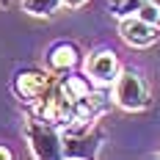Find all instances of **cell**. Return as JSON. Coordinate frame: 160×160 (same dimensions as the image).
I'll list each match as a JSON object with an SVG mask.
<instances>
[{
	"instance_id": "1",
	"label": "cell",
	"mask_w": 160,
	"mask_h": 160,
	"mask_svg": "<svg viewBox=\"0 0 160 160\" xmlns=\"http://www.w3.org/2000/svg\"><path fill=\"white\" fill-rule=\"evenodd\" d=\"M25 138L36 160H58L64 158V130L44 116L31 113L25 122Z\"/></svg>"
},
{
	"instance_id": "2",
	"label": "cell",
	"mask_w": 160,
	"mask_h": 160,
	"mask_svg": "<svg viewBox=\"0 0 160 160\" xmlns=\"http://www.w3.org/2000/svg\"><path fill=\"white\" fill-rule=\"evenodd\" d=\"M111 97H113V102L127 113H141L152 105V94H149L146 78L132 72V69H122L116 75V80L111 83Z\"/></svg>"
},
{
	"instance_id": "3",
	"label": "cell",
	"mask_w": 160,
	"mask_h": 160,
	"mask_svg": "<svg viewBox=\"0 0 160 160\" xmlns=\"http://www.w3.org/2000/svg\"><path fill=\"white\" fill-rule=\"evenodd\" d=\"M102 146H105V132L97 127V122L64 130V158H97Z\"/></svg>"
},
{
	"instance_id": "4",
	"label": "cell",
	"mask_w": 160,
	"mask_h": 160,
	"mask_svg": "<svg viewBox=\"0 0 160 160\" xmlns=\"http://www.w3.org/2000/svg\"><path fill=\"white\" fill-rule=\"evenodd\" d=\"M119 72H122L119 58H116V52L108 50V47H99V50H94V52H88L86 61H83V75L91 80L97 88L111 86Z\"/></svg>"
},
{
	"instance_id": "5",
	"label": "cell",
	"mask_w": 160,
	"mask_h": 160,
	"mask_svg": "<svg viewBox=\"0 0 160 160\" xmlns=\"http://www.w3.org/2000/svg\"><path fill=\"white\" fill-rule=\"evenodd\" d=\"M52 86V80L44 69H36V66H28V69H19L14 75V94L25 102V105H36L42 97L47 94V88Z\"/></svg>"
},
{
	"instance_id": "6",
	"label": "cell",
	"mask_w": 160,
	"mask_h": 160,
	"mask_svg": "<svg viewBox=\"0 0 160 160\" xmlns=\"http://www.w3.org/2000/svg\"><path fill=\"white\" fill-rule=\"evenodd\" d=\"M119 36H122V42L130 44V47L135 50H146L152 47V44H158L160 39V25H149L144 22L141 17H122L119 19Z\"/></svg>"
},
{
	"instance_id": "7",
	"label": "cell",
	"mask_w": 160,
	"mask_h": 160,
	"mask_svg": "<svg viewBox=\"0 0 160 160\" xmlns=\"http://www.w3.org/2000/svg\"><path fill=\"white\" fill-rule=\"evenodd\" d=\"M44 61H47V69L52 75H66V72H75L80 66V47L69 39H61V42H52L44 52Z\"/></svg>"
},
{
	"instance_id": "8",
	"label": "cell",
	"mask_w": 160,
	"mask_h": 160,
	"mask_svg": "<svg viewBox=\"0 0 160 160\" xmlns=\"http://www.w3.org/2000/svg\"><path fill=\"white\" fill-rule=\"evenodd\" d=\"M19 6H22L25 14L39 17V19H50L64 8V0H22Z\"/></svg>"
},
{
	"instance_id": "9",
	"label": "cell",
	"mask_w": 160,
	"mask_h": 160,
	"mask_svg": "<svg viewBox=\"0 0 160 160\" xmlns=\"http://www.w3.org/2000/svg\"><path fill=\"white\" fill-rule=\"evenodd\" d=\"M144 3H146V0H113V3H111V14L116 17V19L132 17V14H138V8H141Z\"/></svg>"
},
{
	"instance_id": "10",
	"label": "cell",
	"mask_w": 160,
	"mask_h": 160,
	"mask_svg": "<svg viewBox=\"0 0 160 160\" xmlns=\"http://www.w3.org/2000/svg\"><path fill=\"white\" fill-rule=\"evenodd\" d=\"M135 17H141L144 22H149V25H160V3L158 0H146L144 6L138 8V14Z\"/></svg>"
},
{
	"instance_id": "11",
	"label": "cell",
	"mask_w": 160,
	"mask_h": 160,
	"mask_svg": "<svg viewBox=\"0 0 160 160\" xmlns=\"http://www.w3.org/2000/svg\"><path fill=\"white\" fill-rule=\"evenodd\" d=\"M88 0H64V6L66 8H80V6H86Z\"/></svg>"
},
{
	"instance_id": "12",
	"label": "cell",
	"mask_w": 160,
	"mask_h": 160,
	"mask_svg": "<svg viewBox=\"0 0 160 160\" xmlns=\"http://www.w3.org/2000/svg\"><path fill=\"white\" fill-rule=\"evenodd\" d=\"M11 158H14V152L6 149V146H0V160H11Z\"/></svg>"
},
{
	"instance_id": "13",
	"label": "cell",
	"mask_w": 160,
	"mask_h": 160,
	"mask_svg": "<svg viewBox=\"0 0 160 160\" xmlns=\"http://www.w3.org/2000/svg\"><path fill=\"white\" fill-rule=\"evenodd\" d=\"M11 6V0H0V8H8Z\"/></svg>"
}]
</instances>
